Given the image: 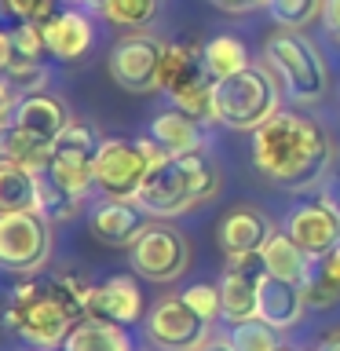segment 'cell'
<instances>
[{
	"mask_svg": "<svg viewBox=\"0 0 340 351\" xmlns=\"http://www.w3.org/2000/svg\"><path fill=\"white\" fill-rule=\"evenodd\" d=\"M88 296H92V285L77 271L33 274L11 289L4 326L40 351L62 348L73 326L88 318Z\"/></svg>",
	"mask_w": 340,
	"mask_h": 351,
	"instance_id": "1",
	"label": "cell"
},
{
	"mask_svg": "<svg viewBox=\"0 0 340 351\" xmlns=\"http://www.w3.org/2000/svg\"><path fill=\"white\" fill-rule=\"evenodd\" d=\"M337 147L315 117L278 110L252 132V165L278 186H311L329 172Z\"/></svg>",
	"mask_w": 340,
	"mask_h": 351,
	"instance_id": "2",
	"label": "cell"
},
{
	"mask_svg": "<svg viewBox=\"0 0 340 351\" xmlns=\"http://www.w3.org/2000/svg\"><path fill=\"white\" fill-rule=\"evenodd\" d=\"M219 191V176L205 154H183V158H169L154 165L143 180V191L136 205L154 219H172L191 208L212 202Z\"/></svg>",
	"mask_w": 340,
	"mask_h": 351,
	"instance_id": "3",
	"label": "cell"
},
{
	"mask_svg": "<svg viewBox=\"0 0 340 351\" xmlns=\"http://www.w3.org/2000/svg\"><path fill=\"white\" fill-rule=\"evenodd\" d=\"M263 66L278 77V84L296 103H318L329 92V66L315 40L300 29H274L263 40Z\"/></svg>",
	"mask_w": 340,
	"mask_h": 351,
	"instance_id": "4",
	"label": "cell"
},
{
	"mask_svg": "<svg viewBox=\"0 0 340 351\" xmlns=\"http://www.w3.org/2000/svg\"><path fill=\"white\" fill-rule=\"evenodd\" d=\"M278 81L267 66H245V70L223 77L212 88V114L216 125L230 132H256L263 121L278 114Z\"/></svg>",
	"mask_w": 340,
	"mask_h": 351,
	"instance_id": "5",
	"label": "cell"
},
{
	"mask_svg": "<svg viewBox=\"0 0 340 351\" xmlns=\"http://www.w3.org/2000/svg\"><path fill=\"white\" fill-rule=\"evenodd\" d=\"M103 147L95 125L88 121H70L62 128V136L51 143V161H48V180L59 183L66 194L84 197L95 191V154Z\"/></svg>",
	"mask_w": 340,
	"mask_h": 351,
	"instance_id": "6",
	"label": "cell"
},
{
	"mask_svg": "<svg viewBox=\"0 0 340 351\" xmlns=\"http://www.w3.org/2000/svg\"><path fill=\"white\" fill-rule=\"evenodd\" d=\"M51 256V223L37 208L29 213H0V267L33 274Z\"/></svg>",
	"mask_w": 340,
	"mask_h": 351,
	"instance_id": "7",
	"label": "cell"
},
{
	"mask_svg": "<svg viewBox=\"0 0 340 351\" xmlns=\"http://www.w3.org/2000/svg\"><path fill=\"white\" fill-rule=\"evenodd\" d=\"M165 62V40H158L154 33H125L106 55V70L114 77L117 88L125 92H158V77Z\"/></svg>",
	"mask_w": 340,
	"mask_h": 351,
	"instance_id": "8",
	"label": "cell"
},
{
	"mask_svg": "<svg viewBox=\"0 0 340 351\" xmlns=\"http://www.w3.org/2000/svg\"><path fill=\"white\" fill-rule=\"evenodd\" d=\"M191 267V245L186 238L165 219L154 223L139 234V241L132 245V271L147 282H161L169 285Z\"/></svg>",
	"mask_w": 340,
	"mask_h": 351,
	"instance_id": "9",
	"label": "cell"
},
{
	"mask_svg": "<svg viewBox=\"0 0 340 351\" xmlns=\"http://www.w3.org/2000/svg\"><path fill=\"white\" fill-rule=\"evenodd\" d=\"M150 165L136 147V139H103L95 154V191L106 202H136Z\"/></svg>",
	"mask_w": 340,
	"mask_h": 351,
	"instance_id": "10",
	"label": "cell"
},
{
	"mask_svg": "<svg viewBox=\"0 0 340 351\" xmlns=\"http://www.w3.org/2000/svg\"><path fill=\"white\" fill-rule=\"evenodd\" d=\"M143 326H147V337L154 348L161 351H197L205 344V333H208V322H202L191 307H186L183 296H169V300L154 304L147 318H143Z\"/></svg>",
	"mask_w": 340,
	"mask_h": 351,
	"instance_id": "11",
	"label": "cell"
},
{
	"mask_svg": "<svg viewBox=\"0 0 340 351\" xmlns=\"http://www.w3.org/2000/svg\"><path fill=\"white\" fill-rule=\"evenodd\" d=\"M285 234H289L311 260H318V256H326V252H333L340 245V216L326 197L322 202H304L289 213V219H285Z\"/></svg>",
	"mask_w": 340,
	"mask_h": 351,
	"instance_id": "12",
	"label": "cell"
},
{
	"mask_svg": "<svg viewBox=\"0 0 340 351\" xmlns=\"http://www.w3.org/2000/svg\"><path fill=\"white\" fill-rule=\"evenodd\" d=\"M88 318H106V322L117 326H132L139 322L143 315V289L132 274H110L106 282L92 285V296H88Z\"/></svg>",
	"mask_w": 340,
	"mask_h": 351,
	"instance_id": "13",
	"label": "cell"
},
{
	"mask_svg": "<svg viewBox=\"0 0 340 351\" xmlns=\"http://www.w3.org/2000/svg\"><path fill=\"white\" fill-rule=\"evenodd\" d=\"M70 110L59 95L51 92H33V95H22L19 99V110H15V121H11V128H19L22 136L37 139V143H51L62 136V128L70 125Z\"/></svg>",
	"mask_w": 340,
	"mask_h": 351,
	"instance_id": "14",
	"label": "cell"
},
{
	"mask_svg": "<svg viewBox=\"0 0 340 351\" xmlns=\"http://www.w3.org/2000/svg\"><path fill=\"white\" fill-rule=\"evenodd\" d=\"M44 40L59 62H81L95 44V26L81 8H62L44 22Z\"/></svg>",
	"mask_w": 340,
	"mask_h": 351,
	"instance_id": "15",
	"label": "cell"
},
{
	"mask_svg": "<svg viewBox=\"0 0 340 351\" xmlns=\"http://www.w3.org/2000/svg\"><path fill=\"white\" fill-rule=\"evenodd\" d=\"M92 234L103 241V245H114V249H132L139 241V234L150 227L147 213L136 205V202H103L92 213Z\"/></svg>",
	"mask_w": 340,
	"mask_h": 351,
	"instance_id": "16",
	"label": "cell"
},
{
	"mask_svg": "<svg viewBox=\"0 0 340 351\" xmlns=\"http://www.w3.org/2000/svg\"><path fill=\"white\" fill-rule=\"evenodd\" d=\"M212 77L205 70V44L197 40H172L165 44V62H161V77H158V92L175 95L183 88H191L197 81ZM216 81V77H212Z\"/></svg>",
	"mask_w": 340,
	"mask_h": 351,
	"instance_id": "17",
	"label": "cell"
},
{
	"mask_svg": "<svg viewBox=\"0 0 340 351\" xmlns=\"http://www.w3.org/2000/svg\"><path fill=\"white\" fill-rule=\"evenodd\" d=\"M271 234L274 230L267 223V216L252 205H238L219 219V245H223L227 256L230 252H260Z\"/></svg>",
	"mask_w": 340,
	"mask_h": 351,
	"instance_id": "18",
	"label": "cell"
},
{
	"mask_svg": "<svg viewBox=\"0 0 340 351\" xmlns=\"http://www.w3.org/2000/svg\"><path fill=\"white\" fill-rule=\"evenodd\" d=\"M307 296L304 285L296 282H282V278H263L260 282V318L274 329H293L304 318Z\"/></svg>",
	"mask_w": 340,
	"mask_h": 351,
	"instance_id": "19",
	"label": "cell"
},
{
	"mask_svg": "<svg viewBox=\"0 0 340 351\" xmlns=\"http://www.w3.org/2000/svg\"><path fill=\"white\" fill-rule=\"evenodd\" d=\"M150 136L158 139L161 147L172 154V158H183V154H202V147H205L197 121L191 114H183V110H175V106L150 121Z\"/></svg>",
	"mask_w": 340,
	"mask_h": 351,
	"instance_id": "20",
	"label": "cell"
},
{
	"mask_svg": "<svg viewBox=\"0 0 340 351\" xmlns=\"http://www.w3.org/2000/svg\"><path fill=\"white\" fill-rule=\"evenodd\" d=\"M59 351H136L128 326L106 322V318H84L73 326Z\"/></svg>",
	"mask_w": 340,
	"mask_h": 351,
	"instance_id": "21",
	"label": "cell"
},
{
	"mask_svg": "<svg viewBox=\"0 0 340 351\" xmlns=\"http://www.w3.org/2000/svg\"><path fill=\"white\" fill-rule=\"evenodd\" d=\"M260 256H263V267H267L271 278H282V282H296V285H304L307 278V271H311V256L296 245V241L285 234H274L267 238V245L260 249Z\"/></svg>",
	"mask_w": 340,
	"mask_h": 351,
	"instance_id": "22",
	"label": "cell"
},
{
	"mask_svg": "<svg viewBox=\"0 0 340 351\" xmlns=\"http://www.w3.org/2000/svg\"><path fill=\"white\" fill-rule=\"evenodd\" d=\"M219 300H223V318L234 326L260 318V282L227 267L223 278H219Z\"/></svg>",
	"mask_w": 340,
	"mask_h": 351,
	"instance_id": "23",
	"label": "cell"
},
{
	"mask_svg": "<svg viewBox=\"0 0 340 351\" xmlns=\"http://www.w3.org/2000/svg\"><path fill=\"white\" fill-rule=\"evenodd\" d=\"M40 202V176L0 161V213H29Z\"/></svg>",
	"mask_w": 340,
	"mask_h": 351,
	"instance_id": "24",
	"label": "cell"
},
{
	"mask_svg": "<svg viewBox=\"0 0 340 351\" xmlns=\"http://www.w3.org/2000/svg\"><path fill=\"white\" fill-rule=\"evenodd\" d=\"M304 296L311 307H329L333 300H340V245L311 260V271L304 278Z\"/></svg>",
	"mask_w": 340,
	"mask_h": 351,
	"instance_id": "25",
	"label": "cell"
},
{
	"mask_svg": "<svg viewBox=\"0 0 340 351\" xmlns=\"http://www.w3.org/2000/svg\"><path fill=\"white\" fill-rule=\"evenodd\" d=\"M88 8L110 26L132 29V33L147 29L154 15H158V0H88Z\"/></svg>",
	"mask_w": 340,
	"mask_h": 351,
	"instance_id": "26",
	"label": "cell"
},
{
	"mask_svg": "<svg viewBox=\"0 0 340 351\" xmlns=\"http://www.w3.org/2000/svg\"><path fill=\"white\" fill-rule=\"evenodd\" d=\"M0 161H11V165H22L29 172H48V161H51V147L48 143H37L29 136H22L19 128H8L0 136Z\"/></svg>",
	"mask_w": 340,
	"mask_h": 351,
	"instance_id": "27",
	"label": "cell"
},
{
	"mask_svg": "<svg viewBox=\"0 0 340 351\" xmlns=\"http://www.w3.org/2000/svg\"><path fill=\"white\" fill-rule=\"evenodd\" d=\"M249 62V51H245V44H241L238 37H212V40H205V70L216 77V81H223V77L230 73H238V70H245Z\"/></svg>",
	"mask_w": 340,
	"mask_h": 351,
	"instance_id": "28",
	"label": "cell"
},
{
	"mask_svg": "<svg viewBox=\"0 0 340 351\" xmlns=\"http://www.w3.org/2000/svg\"><path fill=\"white\" fill-rule=\"evenodd\" d=\"M326 0H267V15L278 29H307L315 19H322Z\"/></svg>",
	"mask_w": 340,
	"mask_h": 351,
	"instance_id": "29",
	"label": "cell"
},
{
	"mask_svg": "<svg viewBox=\"0 0 340 351\" xmlns=\"http://www.w3.org/2000/svg\"><path fill=\"white\" fill-rule=\"evenodd\" d=\"M77 205H81V197L66 194L59 183H51L48 176L40 172V202H37V213L48 219V223H62V219H70L77 213Z\"/></svg>",
	"mask_w": 340,
	"mask_h": 351,
	"instance_id": "30",
	"label": "cell"
},
{
	"mask_svg": "<svg viewBox=\"0 0 340 351\" xmlns=\"http://www.w3.org/2000/svg\"><path fill=\"white\" fill-rule=\"evenodd\" d=\"M212 88H216V81H212V77H205V81L183 88V92H175L169 99H172L175 110L191 114L194 121H216V114H212Z\"/></svg>",
	"mask_w": 340,
	"mask_h": 351,
	"instance_id": "31",
	"label": "cell"
},
{
	"mask_svg": "<svg viewBox=\"0 0 340 351\" xmlns=\"http://www.w3.org/2000/svg\"><path fill=\"white\" fill-rule=\"evenodd\" d=\"M230 344H234L238 351H274L278 348V329L267 326L263 318H249V322L234 326Z\"/></svg>",
	"mask_w": 340,
	"mask_h": 351,
	"instance_id": "32",
	"label": "cell"
},
{
	"mask_svg": "<svg viewBox=\"0 0 340 351\" xmlns=\"http://www.w3.org/2000/svg\"><path fill=\"white\" fill-rule=\"evenodd\" d=\"M186 307L202 318V322H216V318H223V300H219V285H208V282H197L191 289L183 293Z\"/></svg>",
	"mask_w": 340,
	"mask_h": 351,
	"instance_id": "33",
	"label": "cell"
},
{
	"mask_svg": "<svg viewBox=\"0 0 340 351\" xmlns=\"http://www.w3.org/2000/svg\"><path fill=\"white\" fill-rule=\"evenodd\" d=\"M4 77L19 88V92H26V95L44 92V84H48V70H44L40 59H15V62L8 66Z\"/></svg>",
	"mask_w": 340,
	"mask_h": 351,
	"instance_id": "34",
	"label": "cell"
},
{
	"mask_svg": "<svg viewBox=\"0 0 340 351\" xmlns=\"http://www.w3.org/2000/svg\"><path fill=\"white\" fill-rule=\"evenodd\" d=\"M0 11L15 22H40L44 26L59 8H55V0H0Z\"/></svg>",
	"mask_w": 340,
	"mask_h": 351,
	"instance_id": "35",
	"label": "cell"
},
{
	"mask_svg": "<svg viewBox=\"0 0 340 351\" xmlns=\"http://www.w3.org/2000/svg\"><path fill=\"white\" fill-rule=\"evenodd\" d=\"M11 40H15L19 59H40L48 51V40H44V26L40 22H19L11 29Z\"/></svg>",
	"mask_w": 340,
	"mask_h": 351,
	"instance_id": "36",
	"label": "cell"
},
{
	"mask_svg": "<svg viewBox=\"0 0 340 351\" xmlns=\"http://www.w3.org/2000/svg\"><path fill=\"white\" fill-rule=\"evenodd\" d=\"M15 110H19V88L8 81L4 73H0V136L11 128V121H15Z\"/></svg>",
	"mask_w": 340,
	"mask_h": 351,
	"instance_id": "37",
	"label": "cell"
},
{
	"mask_svg": "<svg viewBox=\"0 0 340 351\" xmlns=\"http://www.w3.org/2000/svg\"><path fill=\"white\" fill-rule=\"evenodd\" d=\"M136 147L143 150V158H147L150 169H154V165H161V161H169V158H172V154L165 150V147H161V143L154 139V136H139V139H136Z\"/></svg>",
	"mask_w": 340,
	"mask_h": 351,
	"instance_id": "38",
	"label": "cell"
},
{
	"mask_svg": "<svg viewBox=\"0 0 340 351\" xmlns=\"http://www.w3.org/2000/svg\"><path fill=\"white\" fill-rule=\"evenodd\" d=\"M322 22H326L329 37L340 40V0H326L322 4Z\"/></svg>",
	"mask_w": 340,
	"mask_h": 351,
	"instance_id": "39",
	"label": "cell"
},
{
	"mask_svg": "<svg viewBox=\"0 0 340 351\" xmlns=\"http://www.w3.org/2000/svg\"><path fill=\"white\" fill-rule=\"evenodd\" d=\"M19 59V51H15V40H11V33L8 29H0V73H8V66Z\"/></svg>",
	"mask_w": 340,
	"mask_h": 351,
	"instance_id": "40",
	"label": "cell"
},
{
	"mask_svg": "<svg viewBox=\"0 0 340 351\" xmlns=\"http://www.w3.org/2000/svg\"><path fill=\"white\" fill-rule=\"evenodd\" d=\"M223 11H252V8H267V0H212Z\"/></svg>",
	"mask_w": 340,
	"mask_h": 351,
	"instance_id": "41",
	"label": "cell"
},
{
	"mask_svg": "<svg viewBox=\"0 0 340 351\" xmlns=\"http://www.w3.org/2000/svg\"><path fill=\"white\" fill-rule=\"evenodd\" d=\"M315 351H340V329H333V333H326V337L315 344Z\"/></svg>",
	"mask_w": 340,
	"mask_h": 351,
	"instance_id": "42",
	"label": "cell"
},
{
	"mask_svg": "<svg viewBox=\"0 0 340 351\" xmlns=\"http://www.w3.org/2000/svg\"><path fill=\"white\" fill-rule=\"evenodd\" d=\"M197 351H238V348L230 344V340H219V337H216V340H205V344L197 348Z\"/></svg>",
	"mask_w": 340,
	"mask_h": 351,
	"instance_id": "43",
	"label": "cell"
},
{
	"mask_svg": "<svg viewBox=\"0 0 340 351\" xmlns=\"http://www.w3.org/2000/svg\"><path fill=\"white\" fill-rule=\"evenodd\" d=\"M326 202H329V205H333V208H337V216H340V180H337L333 186H329V194H326Z\"/></svg>",
	"mask_w": 340,
	"mask_h": 351,
	"instance_id": "44",
	"label": "cell"
},
{
	"mask_svg": "<svg viewBox=\"0 0 340 351\" xmlns=\"http://www.w3.org/2000/svg\"><path fill=\"white\" fill-rule=\"evenodd\" d=\"M274 351H293V348H285V344H278V348H274Z\"/></svg>",
	"mask_w": 340,
	"mask_h": 351,
	"instance_id": "45",
	"label": "cell"
}]
</instances>
